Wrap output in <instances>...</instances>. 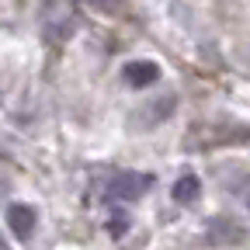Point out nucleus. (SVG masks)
Returning <instances> with one entry per match:
<instances>
[{
	"label": "nucleus",
	"mask_w": 250,
	"mask_h": 250,
	"mask_svg": "<svg viewBox=\"0 0 250 250\" xmlns=\"http://www.w3.org/2000/svg\"><path fill=\"white\" fill-rule=\"evenodd\" d=\"M198 195H202V181L195 174L177 177V184H174V202L177 205H191V202H198Z\"/></svg>",
	"instance_id": "6"
},
{
	"label": "nucleus",
	"mask_w": 250,
	"mask_h": 250,
	"mask_svg": "<svg viewBox=\"0 0 250 250\" xmlns=\"http://www.w3.org/2000/svg\"><path fill=\"white\" fill-rule=\"evenodd\" d=\"M73 28H77L73 14H70V11H62L59 18L45 21V39H49V42H66V39L73 35Z\"/></svg>",
	"instance_id": "5"
},
{
	"label": "nucleus",
	"mask_w": 250,
	"mask_h": 250,
	"mask_svg": "<svg viewBox=\"0 0 250 250\" xmlns=\"http://www.w3.org/2000/svg\"><path fill=\"white\" fill-rule=\"evenodd\" d=\"M205 240L212 247H236V243H243V229L236 223H229V219H215L205 233Z\"/></svg>",
	"instance_id": "4"
},
{
	"label": "nucleus",
	"mask_w": 250,
	"mask_h": 250,
	"mask_svg": "<svg viewBox=\"0 0 250 250\" xmlns=\"http://www.w3.org/2000/svg\"><path fill=\"white\" fill-rule=\"evenodd\" d=\"M122 77H125L129 87H149V83H156V77H160V66H156L153 59H136V62H129V66L122 70Z\"/></svg>",
	"instance_id": "3"
},
{
	"label": "nucleus",
	"mask_w": 250,
	"mask_h": 250,
	"mask_svg": "<svg viewBox=\"0 0 250 250\" xmlns=\"http://www.w3.org/2000/svg\"><path fill=\"white\" fill-rule=\"evenodd\" d=\"M87 4H94V7H115L118 0H87Z\"/></svg>",
	"instance_id": "8"
},
{
	"label": "nucleus",
	"mask_w": 250,
	"mask_h": 250,
	"mask_svg": "<svg viewBox=\"0 0 250 250\" xmlns=\"http://www.w3.org/2000/svg\"><path fill=\"white\" fill-rule=\"evenodd\" d=\"M35 223H39V215H35V208L31 205H11L7 208V226H11V233L18 236V240H28L31 233H35Z\"/></svg>",
	"instance_id": "2"
},
{
	"label": "nucleus",
	"mask_w": 250,
	"mask_h": 250,
	"mask_svg": "<svg viewBox=\"0 0 250 250\" xmlns=\"http://www.w3.org/2000/svg\"><path fill=\"white\" fill-rule=\"evenodd\" d=\"M174 101H177L174 94H167V98H156V101H149V118L143 122L146 129H153L156 122H164V118H167V115L174 111Z\"/></svg>",
	"instance_id": "7"
},
{
	"label": "nucleus",
	"mask_w": 250,
	"mask_h": 250,
	"mask_svg": "<svg viewBox=\"0 0 250 250\" xmlns=\"http://www.w3.org/2000/svg\"><path fill=\"white\" fill-rule=\"evenodd\" d=\"M149 184H153V177H149V174H132V170L115 174V177L108 181V198H122V202L143 198Z\"/></svg>",
	"instance_id": "1"
},
{
	"label": "nucleus",
	"mask_w": 250,
	"mask_h": 250,
	"mask_svg": "<svg viewBox=\"0 0 250 250\" xmlns=\"http://www.w3.org/2000/svg\"><path fill=\"white\" fill-rule=\"evenodd\" d=\"M0 250H7V243H4V236H0Z\"/></svg>",
	"instance_id": "9"
}]
</instances>
